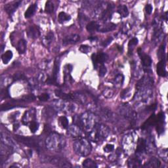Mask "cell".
I'll return each mask as SVG.
<instances>
[{
  "instance_id": "83f0119b",
  "label": "cell",
  "mask_w": 168,
  "mask_h": 168,
  "mask_svg": "<svg viewBox=\"0 0 168 168\" xmlns=\"http://www.w3.org/2000/svg\"><path fill=\"white\" fill-rule=\"evenodd\" d=\"M100 116H102L104 120H110L112 117V113L110 110L107 108H100L99 110Z\"/></svg>"
},
{
  "instance_id": "e0dca14e",
  "label": "cell",
  "mask_w": 168,
  "mask_h": 168,
  "mask_svg": "<svg viewBox=\"0 0 168 168\" xmlns=\"http://www.w3.org/2000/svg\"><path fill=\"white\" fill-rule=\"evenodd\" d=\"M120 114L123 116L125 117L126 118L134 120L136 117V114L135 112H133L131 108L128 106H124L121 108L120 110Z\"/></svg>"
},
{
  "instance_id": "f6af8a7d",
  "label": "cell",
  "mask_w": 168,
  "mask_h": 168,
  "mask_svg": "<svg viewBox=\"0 0 168 168\" xmlns=\"http://www.w3.org/2000/svg\"><path fill=\"white\" fill-rule=\"evenodd\" d=\"M28 83L29 85L30 86V87L32 88H33V89H35V88H37L40 86V82L38 81V79L37 78H31L28 80Z\"/></svg>"
},
{
  "instance_id": "d4e9b609",
  "label": "cell",
  "mask_w": 168,
  "mask_h": 168,
  "mask_svg": "<svg viewBox=\"0 0 168 168\" xmlns=\"http://www.w3.org/2000/svg\"><path fill=\"white\" fill-rule=\"evenodd\" d=\"M160 166V162L159 159L155 157L151 158L148 162H146L144 165V167H149V168H153V167H159Z\"/></svg>"
},
{
  "instance_id": "4316f807",
  "label": "cell",
  "mask_w": 168,
  "mask_h": 168,
  "mask_svg": "<svg viewBox=\"0 0 168 168\" xmlns=\"http://www.w3.org/2000/svg\"><path fill=\"white\" fill-rule=\"evenodd\" d=\"M156 122V116L153 114L152 116H150L149 118L145 121L143 125H142V129H147L150 127H152V126L155 125Z\"/></svg>"
},
{
  "instance_id": "74e56055",
  "label": "cell",
  "mask_w": 168,
  "mask_h": 168,
  "mask_svg": "<svg viewBox=\"0 0 168 168\" xmlns=\"http://www.w3.org/2000/svg\"><path fill=\"white\" fill-rule=\"evenodd\" d=\"M117 12L123 17H127L129 15L128 7L124 5H120L117 7Z\"/></svg>"
},
{
  "instance_id": "ba28073f",
  "label": "cell",
  "mask_w": 168,
  "mask_h": 168,
  "mask_svg": "<svg viewBox=\"0 0 168 168\" xmlns=\"http://www.w3.org/2000/svg\"><path fill=\"white\" fill-rule=\"evenodd\" d=\"M15 138L17 141H19V142H21V143H23L26 146L32 147V148H35V149L39 148L38 142H37V139L35 138L15 135Z\"/></svg>"
},
{
  "instance_id": "f1b7e54d",
  "label": "cell",
  "mask_w": 168,
  "mask_h": 168,
  "mask_svg": "<svg viewBox=\"0 0 168 168\" xmlns=\"http://www.w3.org/2000/svg\"><path fill=\"white\" fill-rule=\"evenodd\" d=\"M19 102V100H12V101L10 103H7L5 104H3L1 107V110L2 111L7 110H9V109H12L15 107H18L17 106L18 104L16 103Z\"/></svg>"
},
{
  "instance_id": "277c9868",
  "label": "cell",
  "mask_w": 168,
  "mask_h": 168,
  "mask_svg": "<svg viewBox=\"0 0 168 168\" xmlns=\"http://www.w3.org/2000/svg\"><path fill=\"white\" fill-rule=\"evenodd\" d=\"M73 149L79 156H87L91 153V145L89 141L85 138H80L75 141L74 143Z\"/></svg>"
},
{
  "instance_id": "91938a15",
  "label": "cell",
  "mask_w": 168,
  "mask_h": 168,
  "mask_svg": "<svg viewBox=\"0 0 168 168\" xmlns=\"http://www.w3.org/2000/svg\"><path fill=\"white\" fill-rule=\"evenodd\" d=\"M129 89H125L124 91H123L122 92H121V98H125V97H128V96L127 95L128 94V92H129Z\"/></svg>"
},
{
  "instance_id": "c3c4849f",
  "label": "cell",
  "mask_w": 168,
  "mask_h": 168,
  "mask_svg": "<svg viewBox=\"0 0 168 168\" xmlns=\"http://www.w3.org/2000/svg\"><path fill=\"white\" fill-rule=\"evenodd\" d=\"M35 99H36V96L32 94H30V95L24 96L21 100H22L23 102H31V101H33V100H34Z\"/></svg>"
},
{
  "instance_id": "60d3db41",
  "label": "cell",
  "mask_w": 168,
  "mask_h": 168,
  "mask_svg": "<svg viewBox=\"0 0 168 168\" xmlns=\"http://www.w3.org/2000/svg\"><path fill=\"white\" fill-rule=\"evenodd\" d=\"M71 19L70 16L68 14H66L65 12H61L59 14H58V20L61 23H65L66 21L70 20Z\"/></svg>"
},
{
  "instance_id": "2e32d148",
  "label": "cell",
  "mask_w": 168,
  "mask_h": 168,
  "mask_svg": "<svg viewBox=\"0 0 168 168\" xmlns=\"http://www.w3.org/2000/svg\"><path fill=\"white\" fill-rule=\"evenodd\" d=\"M36 118V111L34 110H29L27 112L24 113V114L23 117L22 122L24 125H26L29 124H30L32 121H35Z\"/></svg>"
},
{
  "instance_id": "ac0fdd59",
  "label": "cell",
  "mask_w": 168,
  "mask_h": 168,
  "mask_svg": "<svg viewBox=\"0 0 168 168\" xmlns=\"http://www.w3.org/2000/svg\"><path fill=\"white\" fill-rule=\"evenodd\" d=\"M79 38H80V37L78 34H75V33L70 34L69 36H66L65 38L63 39L62 44L64 45H67L75 44L79 40Z\"/></svg>"
},
{
  "instance_id": "8fae6325",
  "label": "cell",
  "mask_w": 168,
  "mask_h": 168,
  "mask_svg": "<svg viewBox=\"0 0 168 168\" xmlns=\"http://www.w3.org/2000/svg\"><path fill=\"white\" fill-rule=\"evenodd\" d=\"M12 150H13V147L8 146L1 142V162L3 163V161L6 160V159L9 157L10 155L12 152Z\"/></svg>"
},
{
  "instance_id": "603a6c76",
  "label": "cell",
  "mask_w": 168,
  "mask_h": 168,
  "mask_svg": "<svg viewBox=\"0 0 168 168\" xmlns=\"http://www.w3.org/2000/svg\"><path fill=\"white\" fill-rule=\"evenodd\" d=\"M116 28V25L114 23H105L103 26H99L98 31L100 32H108L114 30Z\"/></svg>"
},
{
  "instance_id": "4fadbf2b",
  "label": "cell",
  "mask_w": 168,
  "mask_h": 168,
  "mask_svg": "<svg viewBox=\"0 0 168 168\" xmlns=\"http://www.w3.org/2000/svg\"><path fill=\"white\" fill-rule=\"evenodd\" d=\"M70 99H72L82 104H86L87 102V98L86 95L82 92H73L70 93Z\"/></svg>"
},
{
  "instance_id": "9f6ffc18",
  "label": "cell",
  "mask_w": 168,
  "mask_h": 168,
  "mask_svg": "<svg viewBox=\"0 0 168 168\" xmlns=\"http://www.w3.org/2000/svg\"><path fill=\"white\" fill-rule=\"evenodd\" d=\"M152 9H153L152 6L150 4H147V5L145 7V10H146V13L149 14V15H150L151 13H152Z\"/></svg>"
},
{
  "instance_id": "6125c7cd",
  "label": "cell",
  "mask_w": 168,
  "mask_h": 168,
  "mask_svg": "<svg viewBox=\"0 0 168 168\" xmlns=\"http://www.w3.org/2000/svg\"><path fill=\"white\" fill-rule=\"evenodd\" d=\"M89 40H91V41H93V40H97V38H96V37H89Z\"/></svg>"
},
{
  "instance_id": "7c38bea8",
  "label": "cell",
  "mask_w": 168,
  "mask_h": 168,
  "mask_svg": "<svg viewBox=\"0 0 168 168\" xmlns=\"http://www.w3.org/2000/svg\"><path fill=\"white\" fill-rule=\"evenodd\" d=\"M108 59V55L106 53H99L98 54H93L92 55V61H93L95 68H96V65L98 64L103 65L104 62H106Z\"/></svg>"
},
{
  "instance_id": "681fc988",
  "label": "cell",
  "mask_w": 168,
  "mask_h": 168,
  "mask_svg": "<svg viewBox=\"0 0 168 168\" xmlns=\"http://www.w3.org/2000/svg\"><path fill=\"white\" fill-rule=\"evenodd\" d=\"M107 72V69L104 65H101V66H100V69H99V75L100 77H103L106 75Z\"/></svg>"
},
{
  "instance_id": "ab89813d",
  "label": "cell",
  "mask_w": 168,
  "mask_h": 168,
  "mask_svg": "<svg viewBox=\"0 0 168 168\" xmlns=\"http://www.w3.org/2000/svg\"><path fill=\"white\" fill-rule=\"evenodd\" d=\"M83 166L87 168L97 167V165L96 164V163L91 159H87L86 160H84L83 162Z\"/></svg>"
},
{
  "instance_id": "7402d4cb",
  "label": "cell",
  "mask_w": 168,
  "mask_h": 168,
  "mask_svg": "<svg viewBox=\"0 0 168 168\" xmlns=\"http://www.w3.org/2000/svg\"><path fill=\"white\" fill-rule=\"evenodd\" d=\"M157 73L161 77H165L167 72L166 69V62L164 59H162L157 65Z\"/></svg>"
},
{
  "instance_id": "7a4b0ae2",
  "label": "cell",
  "mask_w": 168,
  "mask_h": 168,
  "mask_svg": "<svg viewBox=\"0 0 168 168\" xmlns=\"http://www.w3.org/2000/svg\"><path fill=\"white\" fill-rule=\"evenodd\" d=\"M110 129L107 125L97 124L95 127L89 132V139L94 142H99L107 138L110 134Z\"/></svg>"
},
{
  "instance_id": "f907efd6",
  "label": "cell",
  "mask_w": 168,
  "mask_h": 168,
  "mask_svg": "<svg viewBox=\"0 0 168 168\" xmlns=\"http://www.w3.org/2000/svg\"><path fill=\"white\" fill-rule=\"evenodd\" d=\"M114 146L110 144H108L104 147V151L107 153H110L112 152V151L114 150Z\"/></svg>"
},
{
  "instance_id": "6da1fadb",
  "label": "cell",
  "mask_w": 168,
  "mask_h": 168,
  "mask_svg": "<svg viewBox=\"0 0 168 168\" xmlns=\"http://www.w3.org/2000/svg\"><path fill=\"white\" fill-rule=\"evenodd\" d=\"M45 147L53 152H58L65 148L66 140L65 137L60 134L53 133L46 138L45 141Z\"/></svg>"
},
{
  "instance_id": "680465c9",
  "label": "cell",
  "mask_w": 168,
  "mask_h": 168,
  "mask_svg": "<svg viewBox=\"0 0 168 168\" xmlns=\"http://www.w3.org/2000/svg\"><path fill=\"white\" fill-rule=\"evenodd\" d=\"M9 92H8L7 89H5V90H2V98H7L9 97Z\"/></svg>"
},
{
  "instance_id": "9a60e30c",
  "label": "cell",
  "mask_w": 168,
  "mask_h": 168,
  "mask_svg": "<svg viewBox=\"0 0 168 168\" xmlns=\"http://www.w3.org/2000/svg\"><path fill=\"white\" fill-rule=\"evenodd\" d=\"M164 114H163L162 112L159 113L156 116V122L155 125H156V130L158 134H161L164 131Z\"/></svg>"
},
{
  "instance_id": "e575fe53",
  "label": "cell",
  "mask_w": 168,
  "mask_h": 168,
  "mask_svg": "<svg viewBox=\"0 0 168 168\" xmlns=\"http://www.w3.org/2000/svg\"><path fill=\"white\" fill-rule=\"evenodd\" d=\"M53 40H54V33L52 32H49L47 33V35L45 36L43 41V44L45 46H49L52 43Z\"/></svg>"
},
{
  "instance_id": "52a82bcc",
  "label": "cell",
  "mask_w": 168,
  "mask_h": 168,
  "mask_svg": "<svg viewBox=\"0 0 168 168\" xmlns=\"http://www.w3.org/2000/svg\"><path fill=\"white\" fill-rule=\"evenodd\" d=\"M53 107L58 111L70 112L74 110V106L68 100H57L53 103Z\"/></svg>"
},
{
  "instance_id": "5b68a950",
  "label": "cell",
  "mask_w": 168,
  "mask_h": 168,
  "mask_svg": "<svg viewBox=\"0 0 168 168\" xmlns=\"http://www.w3.org/2000/svg\"><path fill=\"white\" fill-rule=\"evenodd\" d=\"M41 162L44 163H49V164H51L59 167L68 168L72 167L68 161H67L64 158L59 156H45L41 158Z\"/></svg>"
},
{
  "instance_id": "7dc6e473",
  "label": "cell",
  "mask_w": 168,
  "mask_h": 168,
  "mask_svg": "<svg viewBox=\"0 0 168 168\" xmlns=\"http://www.w3.org/2000/svg\"><path fill=\"white\" fill-rule=\"evenodd\" d=\"M103 94L104 97L110 99V98H112L113 95H114V91L110 89H107L104 90V91L103 92Z\"/></svg>"
},
{
  "instance_id": "ffe728a7",
  "label": "cell",
  "mask_w": 168,
  "mask_h": 168,
  "mask_svg": "<svg viewBox=\"0 0 168 168\" xmlns=\"http://www.w3.org/2000/svg\"><path fill=\"white\" fill-rule=\"evenodd\" d=\"M28 36L32 39H36L40 36V32L38 27L36 26H30L27 30Z\"/></svg>"
},
{
  "instance_id": "f546056e",
  "label": "cell",
  "mask_w": 168,
  "mask_h": 168,
  "mask_svg": "<svg viewBox=\"0 0 168 168\" xmlns=\"http://www.w3.org/2000/svg\"><path fill=\"white\" fill-rule=\"evenodd\" d=\"M141 161L137 157H131L128 160V166L129 167H141Z\"/></svg>"
},
{
  "instance_id": "816d5d0a",
  "label": "cell",
  "mask_w": 168,
  "mask_h": 168,
  "mask_svg": "<svg viewBox=\"0 0 168 168\" xmlns=\"http://www.w3.org/2000/svg\"><path fill=\"white\" fill-rule=\"evenodd\" d=\"M91 50V48L89 46L86 45H82L79 47V51H80L83 53H87Z\"/></svg>"
},
{
  "instance_id": "d6a6232c",
  "label": "cell",
  "mask_w": 168,
  "mask_h": 168,
  "mask_svg": "<svg viewBox=\"0 0 168 168\" xmlns=\"http://www.w3.org/2000/svg\"><path fill=\"white\" fill-rule=\"evenodd\" d=\"M37 9V5L36 4H32V5H30L28 7V9H26V12L24 13V16L25 18H30L31 16L34 14V12Z\"/></svg>"
},
{
  "instance_id": "ee69618b",
  "label": "cell",
  "mask_w": 168,
  "mask_h": 168,
  "mask_svg": "<svg viewBox=\"0 0 168 168\" xmlns=\"http://www.w3.org/2000/svg\"><path fill=\"white\" fill-rule=\"evenodd\" d=\"M137 44H138V40L137 38H136V37H133V39H131L129 41L128 44L129 53H131L133 51V49L137 45Z\"/></svg>"
},
{
  "instance_id": "30bf717a",
  "label": "cell",
  "mask_w": 168,
  "mask_h": 168,
  "mask_svg": "<svg viewBox=\"0 0 168 168\" xmlns=\"http://www.w3.org/2000/svg\"><path fill=\"white\" fill-rule=\"evenodd\" d=\"M153 84V79L149 75H145L142 77L139 81H138L136 85V88L137 90H139L143 88L151 87Z\"/></svg>"
},
{
  "instance_id": "d6986e66",
  "label": "cell",
  "mask_w": 168,
  "mask_h": 168,
  "mask_svg": "<svg viewBox=\"0 0 168 168\" xmlns=\"http://www.w3.org/2000/svg\"><path fill=\"white\" fill-rule=\"evenodd\" d=\"M147 150V142L144 138H139L137 141L136 154H142Z\"/></svg>"
},
{
  "instance_id": "8992f818",
  "label": "cell",
  "mask_w": 168,
  "mask_h": 168,
  "mask_svg": "<svg viewBox=\"0 0 168 168\" xmlns=\"http://www.w3.org/2000/svg\"><path fill=\"white\" fill-rule=\"evenodd\" d=\"M152 96V91L151 89V87H147L137 90V93L134 96V99H135L137 101L146 103Z\"/></svg>"
},
{
  "instance_id": "f35d334b",
  "label": "cell",
  "mask_w": 168,
  "mask_h": 168,
  "mask_svg": "<svg viewBox=\"0 0 168 168\" xmlns=\"http://www.w3.org/2000/svg\"><path fill=\"white\" fill-rule=\"evenodd\" d=\"M54 93H55V95L58 96V97H59L62 100H70V94L65 93L63 91H62L61 90L57 89V90L55 91V92H54Z\"/></svg>"
},
{
  "instance_id": "1f68e13d",
  "label": "cell",
  "mask_w": 168,
  "mask_h": 168,
  "mask_svg": "<svg viewBox=\"0 0 168 168\" xmlns=\"http://www.w3.org/2000/svg\"><path fill=\"white\" fill-rule=\"evenodd\" d=\"M100 25L95 22V21H91V22L89 23L86 26L87 30L89 32H93L95 31H98Z\"/></svg>"
},
{
  "instance_id": "bcb514c9",
  "label": "cell",
  "mask_w": 168,
  "mask_h": 168,
  "mask_svg": "<svg viewBox=\"0 0 168 168\" xmlns=\"http://www.w3.org/2000/svg\"><path fill=\"white\" fill-rule=\"evenodd\" d=\"M38 128H39L38 123L36 122V121H32V122L30 124V125H29V128H30L32 133H35L37 130L38 129Z\"/></svg>"
},
{
  "instance_id": "44dd1931",
  "label": "cell",
  "mask_w": 168,
  "mask_h": 168,
  "mask_svg": "<svg viewBox=\"0 0 168 168\" xmlns=\"http://www.w3.org/2000/svg\"><path fill=\"white\" fill-rule=\"evenodd\" d=\"M20 3H21L20 1L12 2L11 3L7 4V5L5 6V9L8 14L11 15L12 13H13L16 9H17Z\"/></svg>"
},
{
  "instance_id": "94428289",
  "label": "cell",
  "mask_w": 168,
  "mask_h": 168,
  "mask_svg": "<svg viewBox=\"0 0 168 168\" xmlns=\"http://www.w3.org/2000/svg\"><path fill=\"white\" fill-rule=\"evenodd\" d=\"M19 128V124H14V126H13V129L14 130H17V129Z\"/></svg>"
},
{
  "instance_id": "9c48e42d",
  "label": "cell",
  "mask_w": 168,
  "mask_h": 168,
  "mask_svg": "<svg viewBox=\"0 0 168 168\" xmlns=\"http://www.w3.org/2000/svg\"><path fill=\"white\" fill-rule=\"evenodd\" d=\"M135 137L133 133H129L124 137L122 144L125 149L129 150H133V146L135 144Z\"/></svg>"
},
{
  "instance_id": "7bdbcfd3",
  "label": "cell",
  "mask_w": 168,
  "mask_h": 168,
  "mask_svg": "<svg viewBox=\"0 0 168 168\" xmlns=\"http://www.w3.org/2000/svg\"><path fill=\"white\" fill-rule=\"evenodd\" d=\"M53 11H54L53 3L50 1H48L46 2L45 7V12H47V13H49V14H51L53 12Z\"/></svg>"
},
{
  "instance_id": "d590c367",
  "label": "cell",
  "mask_w": 168,
  "mask_h": 168,
  "mask_svg": "<svg viewBox=\"0 0 168 168\" xmlns=\"http://www.w3.org/2000/svg\"><path fill=\"white\" fill-rule=\"evenodd\" d=\"M12 56H13V54H12L11 51H7L5 53L3 54L2 56V59L3 62L5 65L8 64L9 62L12 59Z\"/></svg>"
},
{
  "instance_id": "836d02e7",
  "label": "cell",
  "mask_w": 168,
  "mask_h": 168,
  "mask_svg": "<svg viewBox=\"0 0 168 168\" xmlns=\"http://www.w3.org/2000/svg\"><path fill=\"white\" fill-rule=\"evenodd\" d=\"M26 50V42L24 40L21 39L19 41L17 45V51L20 54H23Z\"/></svg>"
},
{
  "instance_id": "cb8c5ba5",
  "label": "cell",
  "mask_w": 168,
  "mask_h": 168,
  "mask_svg": "<svg viewBox=\"0 0 168 168\" xmlns=\"http://www.w3.org/2000/svg\"><path fill=\"white\" fill-rule=\"evenodd\" d=\"M162 37H163L162 30L161 28H159L158 26H157L156 29L155 30L154 33V36L152 38L153 43H154L155 45L159 44L162 40Z\"/></svg>"
},
{
  "instance_id": "5bb4252c",
  "label": "cell",
  "mask_w": 168,
  "mask_h": 168,
  "mask_svg": "<svg viewBox=\"0 0 168 168\" xmlns=\"http://www.w3.org/2000/svg\"><path fill=\"white\" fill-rule=\"evenodd\" d=\"M67 129H68V133L70 136L74 138L81 137L83 134L82 128L76 124H74L72 125L69 126Z\"/></svg>"
},
{
  "instance_id": "3957f363",
  "label": "cell",
  "mask_w": 168,
  "mask_h": 168,
  "mask_svg": "<svg viewBox=\"0 0 168 168\" xmlns=\"http://www.w3.org/2000/svg\"><path fill=\"white\" fill-rule=\"evenodd\" d=\"M79 117H80L82 127L88 133L90 132L98 124L97 117L93 112H84Z\"/></svg>"
},
{
  "instance_id": "6f0895ef",
  "label": "cell",
  "mask_w": 168,
  "mask_h": 168,
  "mask_svg": "<svg viewBox=\"0 0 168 168\" xmlns=\"http://www.w3.org/2000/svg\"><path fill=\"white\" fill-rule=\"evenodd\" d=\"M162 152H163V155H160V156L162 157V158L164 160L165 162H167V150L166 149H163L162 150Z\"/></svg>"
},
{
  "instance_id": "4dcf8cb0",
  "label": "cell",
  "mask_w": 168,
  "mask_h": 168,
  "mask_svg": "<svg viewBox=\"0 0 168 168\" xmlns=\"http://www.w3.org/2000/svg\"><path fill=\"white\" fill-rule=\"evenodd\" d=\"M1 141L2 143L12 147H13V146L15 145L14 142L12 141L11 138L8 137L7 135H5V134H4L3 133H1Z\"/></svg>"
},
{
  "instance_id": "484cf974",
  "label": "cell",
  "mask_w": 168,
  "mask_h": 168,
  "mask_svg": "<svg viewBox=\"0 0 168 168\" xmlns=\"http://www.w3.org/2000/svg\"><path fill=\"white\" fill-rule=\"evenodd\" d=\"M138 54H139L141 59L142 61V65L146 67H149L152 64V59L150 56L147 55L146 54H143L142 52H140L139 50H138Z\"/></svg>"
},
{
  "instance_id": "db71d44e",
  "label": "cell",
  "mask_w": 168,
  "mask_h": 168,
  "mask_svg": "<svg viewBox=\"0 0 168 168\" xmlns=\"http://www.w3.org/2000/svg\"><path fill=\"white\" fill-rule=\"evenodd\" d=\"M13 79H16V80H19V79H26V77H25V75L22 73H16L14 75Z\"/></svg>"
},
{
  "instance_id": "f5cc1de1",
  "label": "cell",
  "mask_w": 168,
  "mask_h": 168,
  "mask_svg": "<svg viewBox=\"0 0 168 168\" xmlns=\"http://www.w3.org/2000/svg\"><path fill=\"white\" fill-rule=\"evenodd\" d=\"M41 101H47L49 99V95L47 93H43L38 96Z\"/></svg>"
},
{
  "instance_id": "11a10c76",
  "label": "cell",
  "mask_w": 168,
  "mask_h": 168,
  "mask_svg": "<svg viewBox=\"0 0 168 168\" xmlns=\"http://www.w3.org/2000/svg\"><path fill=\"white\" fill-rule=\"evenodd\" d=\"M112 40H113L112 37H108L107 39H106L104 41H103L102 42L101 45L103 46V47H107V46H108L109 44H111V42H112Z\"/></svg>"
},
{
  "instance_id": "8d00e7d4",
  "label": "cell",
  "mask_w": 168,
  "mask_h": 168,
  "mask_svg": "<svg viewBox=\"0 0 168 168\" xmlns=\"http://www.w3.org/2000/svg\"><path fill=\"white\" fill-rule=\"evenodd\" d=\"M124 77L122 74H119L116 75V76L114 79V84L116 87H120L124 83Z\"/></svg>"
},
{
  "instance_id": "b9f144b4",
  "label": "cell",
  "mask_w": 168,
  "mask_h": 168,
  "mask_svg": "<svg viewBox=\"0 0 168 168\" xmlns=\"http://www.w3.org/2000/svg\"><path fill=\"white\" fill-rule=\"evenodd\" d=\"M59 124L63 129H67L68 128V120L65 116H61L59 117Z\"/></svg>"
}]
</instances>
